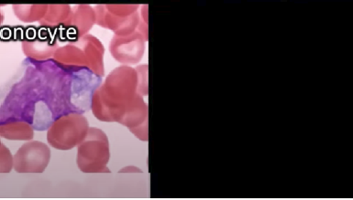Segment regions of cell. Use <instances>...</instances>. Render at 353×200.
<instances>
[{
	"label": "cell",
	"instance_id": "1",
	"mask_svg": "<svg viewBox=\"0 0 353 200\" xmlns=\"http://www.w3.org/2000/svg\"><path fill=\"white\" fill-rule=\"evenodd\" d=\"M12 166V157L10 153L0 143V172H8Z\"/></svg>",
	"mask_w": 353,
	"mask_h": 200
}]
</instances>
